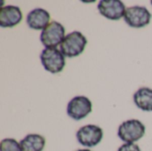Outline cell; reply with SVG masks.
Here are the masks:
<instances>
[{"label":"cell","instance_id":"1","mask_svg":"<svg viewBox=\"0 0 152 151\" xmlns=\"http://www.w3.org/2000/svg\"><path fill=\"white\" fill-rule=\"evenodd\" d=\"M86 44V37L79 31H73L65 36L60 44V50L65 57L73 58L80 55Z\"/></svg>","mask_w":152,"mask_h":151},{"label":"cell","instance_id":"2","mask_svg":"<svg viewBox=\"0 0 152 151\" xmlns=\"http://www.w3.org/2000/svg\"><path fill=\"white\" fill-rule=\"evenodd\" d=\"M145 134V125L137 119H130L123 122L118 131V138L125 143H134Z\"/></svg>","mask_w":152,"mask_h":151},{"label":"cell","instance_id":"3","mask_svg":"<svg viewBox=\"0 0 152 151\" xmlns=\"http://www.w3.org/2000/svg\"><path fill=\"white\" fill-rule=\"evenodd\" d=\"M40 60L44 69L52 74L61 72L66 65L65 56L55 47L45 48L40 54Z\"/></svg>","mask_w":152,"mask_h":151},{"label":"cell","instance_id":"4","mask_svg":"<svg viewBox=\"0 0 152 151\" xmlns=\"http://www.w3.org/2000/svg\"><path fill=\"white\" fill-rule=\"evenodd\" d=\"M65 28L55 20L51 21L43 30L40 35L41 43L45 48L57 47L65 38Z\"/></svg>","mask_w":152,"mask_h":151},{"label":"cell","instance_id":"5","mask_svg":"<svg viewBox=\"0 0 152 151\" xmlns=\"http://www.w3.org/2000/svg\"><path fill=\"white\" fill-rule=\"evenodd\" d=\"M124 19L126 24L132 28H143L150 24L151 13L146 7L135 5L126 8Z\"/></svg>","mask_w":152,"mask_h":151},{"label":"cell","instance_id":"6","mask_svg":"<svg viewBox=\"0 0 152 151\" xmlns=\"http://www.w3.org/2000/svg\"><path fill=\"white\" fill-rule=\"evenodd\" d=\"M76 136L79 144L84 147L93 148L97 146L102 142L103 131L98 125H87L79 128Z\"/></svg>","mask_w":152,"mask_h":151},{"label":"cell","instance_id":"7","mask_svg":"<svg viewBox=\"0 0 152 151\" xmlns=\"http://www.w3.org/2000/svg\"><path fill=\"white\" fill-rule=\"evenodd\" d=\"M93 109L91 101L85 96H76L68 103L67 114L74 120H80L87 117Z\"/></svg>","mask_w":152,"mask_h":151},{"label":"cell","instance_id":"8","mask_svg":"<svg viewBox=\"0 0 152 151\" xmlns=\"http://www.w3.org/2000/svg\"><path fill=\"white\" fill-rule=\"evenodd\" d=\"M100 13L105 18L112 20L121 19L126 12V6L119 0H102L98 4Z\"/></svg>","mask_w":152,"mask_h":151},{"label":"cell","instance_id":"9","mask_svg":"<svg viewBox=\"0 0 152 151\" xmlns=\"http://www.w3.org/2000/svg\"><path fill=\"white\" fill-rule=\"evenodd\" d=\"M22 20V12L20 7L5 5L0 8V26L2 28H12Z\"/></svg>","mask_w":152,"mask_h":151},{"label":"cell","instance_id":"10","mask_svg":"<svg viewBox=\"0 0 152 151\" xmlns=\"http://www.w3.org/2000/svg\"><path fill=\"white\" fill-rule=\"evenodd\" d=\"M50 13L42 8H37L28 12L27 24L32 29L43 30L50 22Z\"/></svg>","mask_w":152,"mask_h":151},{"label":"cell","instance_id":"11","mask_svg":"<svg viewBox=\"0 0 152 151\" xmlns=\"http://www.w3.org/2000/svg\"><path fill=\"white\" fill-rule=\"evenodd\" d=\"M134 101L142 111L152 112V89L142 87L134 94Z\"/></svg>","mask_w":152,"mask_h":151},{"label":"cell","instance_id":"12","mask_svg":"<svg viewBox=\"0 0 152 151\" xmlns=\"http://www.w3.org/2000/svg\"><path fill=\"white\" fill-rule=\"evenodd\" d=\"M20 144L23 151H43L45 146V139L39 134H28L20 142Z\"/></svg>","mask_w":152,"mask_h":151},{"label":"cell","instance_id":"13","mask_svg":"<svg viewBox=\"0 0 152 151\" xmlns=\"http://www.w3.org/2000/svg\"><path fill=\"white\" fill-rule=\"evenodd\" d=\"M0 151H23L22 148L16 140L12 138L4 139L0 143Z\"/></svg>","mask_w":152,"mask_h":151},{"label":"cell","instance_id":"14","mask_svg":"<svg viewBox=\"0 0 152 151\" xmlns=\"http://www.w3.org/2000/svg\"><path fill=\"white\" fill-rule=\"evenodd\" d=\"M118 151H142L140 147L135 143H125L119 147Z\"/></svg>","mask_w":152,"mask_h":151},{"label":"cell","instance_id":"15","mask_svg":"<svg viewBox=\"0 0 152 151\" xmlns=\"http://www.w3.org/2000/svg\"><path fill=\"white\" fill-rule=\"evenodd\" d=\"M76 151H91L90 150H87V149H84V150H78Z\"/></svg>","mask_w":152,"mask_h":151},{"label":"cell","instance_id":"16","mask_svg":"<svg viewBox=\"0 0 152 151\" xmlns=\"http://www.w3.org/2000/svg\"><path fill=\"white\" fill-rule=\"evenodd\" d=\"M151 4H152V1H151Z\"/></svg>","mask_w":152,"mask_h":151}]
</instances>
